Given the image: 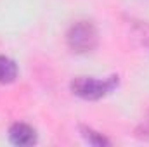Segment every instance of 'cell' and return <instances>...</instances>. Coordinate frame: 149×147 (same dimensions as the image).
<instances>
[{"label":"cell","mask_w":149,"mask_h":147,"mask_svg":"<svg viewBox=\"0 0 149 147\" xmlns=\"http://www.w3.org/2000/svg\"><path fill=\"white\" fill-rule=\"evenodd\" d=\"M9 139L14 146H31L37 142V132L26 123H14L9 130Z\"/></svg>","instance_id":"3957f363"},{"label":"cell","mask_w":149,"mask_h":147,"mask_svg":"<svg viewBox=\"0 0 149 147\" xmlns=\"http://www.w3.org/2000/svg\"><path fill=\"white\" fill-rule=\"evenodd\" d=\"M118 85V76H109L104 80L97 78H87V76H78L71 81V90L74 95L85 99V101H97L104 97L106 94L113 92Z\"/></svg>","instance_id":"6da1fadb"},{"label":"cell","mask_w":149,"mask_h":147,"mask_svg":"<svg viewBox=\"0 0 149 147\" xmlns=\"http://www.w3.org/2000/svg\"><path fill=\"white\" fill-rule=\"evenodd\" d=\"M17 76V66L16 62L7 57V55H0V83H12Z\"/></svg>","instance_id":"277c9868"},{"label":"cell","mask_w":149,"mask_h":147,"mask_svg":"<svg viewBox=\"0 0 149 147\" xmlns=\"http://www.w3.org/2000/svg\"><path fill=\"white\" fill-rule=\"evenodd\" d=\"M97 30L92 23L88 21H78L70 28L68 35H66V42L68 47L73 50L74 54H87L92 52L97 47Z\"/></svg>","instance_id":"7a4b0ae2"},{"label":"cell","mask_w":149,"mask_h":147,"mask_svg":"<svg viewBox=\"0 0 149 147\" xmlns=\"http://www.w3.org/2000/svg\"><path fill=\"white\" fill-rule=\"evenodd\" d=\"M81 135L85 137V140L88 142V144H92V146H109V140L104 137V135H101V133H97V132H94V130H90V128H81Z\"/></svg>","instance_id":"5b68a950"}]
</instances>
